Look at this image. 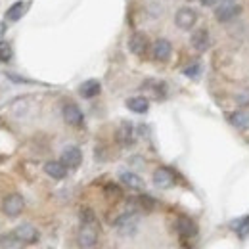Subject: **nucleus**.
<instances>
[{
  "label": "nucleus",
  "instance_id": "obj_19",
  "mask_svg": "<svg viewBox=\"0 0 249 249\" xmlns=\"http://www.w3.org/2000/svg\"><path fill=\"white\" fill-rule=\"evenodd\" d=\"M128 203L134 209H142V211H152L156 207V199L152 196H138V197H132Z\"/></svg>",
  "mask_w": 249,
  "mask_h": 249
},
{
  "label": "nucleus",
  "instance_id": "obj_30",
  "mask_svg": "<svg viewBox=\"0 0 249 249\" xmlns=\"http://www.w3.org/2000/svg\"><path fill=\"white\" fill-rule=\"evenodd\" d=\"M199 2H201L203 6H215L218 0H199Z\"/></svg>",
  "mask_w": 249,
  "mask_h": 249
},
{
  "label": "nucleus",
  "instance_id": "obj_23",
  "mask_svg": "<svg viewBox=\"0 0 249 249\" xmlns=\"http://www.w3.org/2000/svg\"><path fill=\"white\" fill-rule=\"evenodd\" d=\"M0 249H23V242L16 234H8L0 238Z\"/></svg>",
  "mask_w": 249,
  "mask_h": 249
},
{
  "label": "nucleus",
  "instance_id": "obj_25",
  "mask_svg": "<svg viewBox=\"0 0 249 249\" xmlns=\"http://www.w3.org/2000/svg\"><path fill=\"white\" fill-rule=\"evenodd\" d=\"M232 226H234V230H236V232H238V234L244 238V236L249 232V217L242 218V220H238V222H234Z\"/></svg>",
  "mask_w": 249,
  "mask_h": 249
},
{
  "label": "nucleus",
  "instance_id": "obj_2",
  "mask_svg": "<svg viewBox=\"0 0 249 249\" xmlns=\"http://www.w3.org/2000/svg\"><path fill=\"white\" fill-rule=\"evenodd\" d=\"M115 226L119 228V232L124 234V236L134 234V232H136V228H138V215H136V211L123 213L121 217L115 220Z\"/></svg>",
  "mask_w": 249,
  "mask_h": 249
},
{
  "label": "nucleus",
  "instance_id": "obj_13",
  "mask_svg": "<svg viewBox=\"0 0 249 249\" xmlns=\"http://www.w3.org/2000/svg\"><path fill=\"white\" fill-rule=\"evenodd\" d=\"M117 142L121 146H132L134 144V126L128 123V121H123L119 130H117Z\"/></svg>",
  "mask_w": 249,
  "mask_h": 249
},
{
  "label": "nucleus",
  "instance_id": "obj_15",
  "mask_svg": "<svg viewBox=\"0 0 249 249\" xmlns=\"http://www.w3.org/2000/svg\"><path fill=\"white\" fill-rule=\"evenodd\" d=\"M209 42H211V38H209V33L205 31V29L194 31V35H192V46H194L196 50L205 52V50L209 48Z\"/></svg>",
  "mask_w": 249,
  "mask_h": 249
},
{
  "label": "nucleus",
  "instance_id": "obj_10",
  "mask_svg": "<svg viewBox=\"0 0 249 249\" xmlns=\"http://www.w3.org/2000/svg\"><path fill=\"white\" fill-rule=\"evenodd\" d=\"M83 161V154L77 146H67L62 154V163L67 169H77Z\"/></svg>",
  "mask_w": 249,
  "mask_h": 249
},
{
  "label": "nucleus",
  "instance_id": "obj_5",
  "mask_svg": "<svg viewBox=\"0 0 249 249\" xmlns=\"http://www.w3.org/2000/svg\"><path fill=\"white\" fill-rule=\"evenodd\" d=\"M62 115H63V121L67 124H71V126H81L83 121H85L83 111L75 104H65L62 109Z\"/></svg>",
  "mask_w": 249,
  "mask_h": 249
},
{
  "label": "nucleus",
  "instance_id": "obj_29",
  "mask_svg": "<svg viewBox=\"0 0 249 249\" xmlns=\"http://www.w3.org/2000/svg\"><path fill=\"white\" fill-rule=\"evenodd\" d=\"M184 75H188V77H197V75H199V65L196 63V65L186 67V69H184Z\"/></svg>",
  "mask_w": 249,
  "mask_h": 249
},
{
  "label": "nucleus",
  "instance_id": "obj_26",
  "mask_svg": "<svg viewBox=\"0 0 249 249\" xmlns=\"http://www.w3.org/2000/svg\"><path fill=\"white\" fill-rule=\"evenodd\" d=\"M12 46L8 42H0V62H10L12 60Z\"/></svg>",
  "mask_w": 249,
  "mask_h": 249
},
{
  "label": "nucleus",
  "instance_id": "obj_7",
  "mask_svg": "<svg viewBox=\"0 0 249 249\" xmlns=\"http://www.w3.org/2000/svg\"><path fill=\"white\" fill-rule=\"evenodd\" d=\"M148 36L144 33H134L130 38H128V50L134 54V56H144L148 52Z\"/></svg>",
  "mask_w": 249,
  "mask_h": 249
},
{
  "label": "nucleus",
  "instance_id": "obj_12",
  "mask_svg": "<svg viewBox=\"0 0 249 249\" xmlns=\"http://www.w3.org/2000/svg\"><path fill=\"white\" fill-rule=\"evenodd\" d=\"M14 234H16L23 244H36V242H38V232H36V228L31 226V224H21V226H18Z\"/></svg>",
  "mask_w": 249,
  "mask_h": 249
},
{
  "label": "nucleus",
  "instance_id": "obj_28",
  "mask_svg": "<svg viewBox=\"0 0 249 249\" xmlns=\"http://www.w3.org/2000/svg\"><path fill=\"white\" fill-rule=\"evenodd\" d=\"M236 102L238 106H249V90H240L236 94Z\"/></svg>",
  "mask_w": 249,
  "mask_h": 249
},
{
  "label": "nucleus",
  "instance_id": "obj_4",
  "mask_svg": "<svg viewBox=\"0 0 249 249\" xmlns=\"http://www.w3.org/2000/svg\"><path fill=\"white\" fill-rule=\"evenodd\" d=\"M2 207H4V213H6L8 217H18V215L23 211L25 201H23V197H21L19 194H10V196H6Z\"/></svg>",
  "mask_w": 249,
  "mask_h": 249
},
{
  "label": "nucleus",
  "instance_id": "obj_9",
  "mask_svg": "<svg viewBox=\"0 0 249 249\" xmlns=\"http://www.w3.org/2000/svg\"><path fill=\"white\" fill-rule=\"evenodd\" d=\"M154 182H156L157 188H171V186H175L177 177H175V173H173L171 169L159 167L156 173H154Z\"/></svg>",
  "mask_w": 249,
  "mask_h": 249
},
{
  "label": "nucleus",
  "instance_id": "obj_31",
  "mask_svg": "<svg viewBox=\"0 0 249 249\" xmlns=\"http://www.w3.org/2000/svg\"><path fill=\"white\" fill-rule=\"evenodd\" d=\"M4 35H6V23H0V42H2Z\"/></svg>",
  "mask_w": 249,
  "mask_h": 249
},
{
  "label": "nucleus",
  "instance_id": "obj_20",
  "mask_svg": "<svg viewBox=\"0 0 249 249\" xmlns=\"http://www.w3.org/2000/svg\"><path fill=\"white\" fill-rule=\"evenodd\" d=\"M142 89H144V90H150L156 100L165 98V94H167V87H165V83H161V81H146Z\"/></svg>",
  "mask_w": 249,
  "mask_h": 249
},
{
  "label": "nucleus",
  "instance_id": "obj_22",
  "mask_svg": "<svg viewBox=\"0 0 249 249\" xmlns=\"http://www.w3.org/2000/svg\"><path fill=\"white\" fill-rule=\"evenodd\" d=\"M230 123L234 124L236 128H240V130H246V128H249V113L248 111H234V113H230Z\"/></svg>",
  "mask_w": 249,
  "mask_h": 249
},
{
  "label": "nucleus",
  "instance_id": "obj_8",
  "mask_svg": "<svg viewBox=\"0 0 249 249\" xmlns=\"http://www.w3.org/2000/svg\"><path fill=\"white\" fill-rule=\"evenodd\" d=\"M152 54H154V58L157 62H167L171 58V54H173V46H171V42L167 38H157L154 42V46H152Z\"/></svg>",
  "mask_w": 249,
  "mask_h": 249
},
{
  "label": "nucleus",
  "instance_id": "obj_1",
  "mask_svg": "<svg viewBox=\"0 0 249 249\" xmlns=\"http://www.w3.org/2000/svg\"><path fill=\"white\" fill-rule=\"evenodd\" d=\"M77 240H79L81 248H94L96 242H98V224H85V222H81V230H79Z\"/></svg>",
  "mask_w": 249,
  "mask_h": 249
},
{
  "label": "nucleus",
  "instance_id": "obj_27",
  "mask_svg": "<svg viewBox=\"0 0 249 249\" xmlns=\"http://www.w3.org/2000/svg\"><path fill=\"white\" fill-rule=\"evenodd\" d=\"M81 222H85V224H98V218H96L92 209H83L81 211Z\"/></svg>",
  "mask_w": 249,
  "mask_h": 249
},
{
  "label": "nucleus",
  "instance_id": "obj_24",
  "mask_svg": "<svg viewBox=\"0 0 249 249\" xmlns=\"http://www.w3.org/2000/svg\"><path fill=\"white\" fill-rule=\"evenodd\" d=\"M104 192H106V196H107L109 199H119V197H123V190L117 186V184H113V182L106 184Z\"/></svg>",
  "mask_w": 249,
  "mask_h": 249
},
{
  "label": "nucleus",
  "instance_id": "obj_32",
  "mask_svg": "<svg viewBox=\"0 0 249 249\" xmlns=\"http://www.w3.org/2000/svg\"><path fill=\"white\" fill-rule=\"evenodd\" d=\"M224 2H234V0H224Z\"/></svg>",
  "mask_w": 249,
  "mask_h": 249
},
{
  "label": "nucleus",
  "instance_id": "obj_11",
  "mask_svg": "<svg viewBox=\"0 0 249 249\" xmlns=\"http://www.w3.org/2000/svg\"><path fill=\"white\" fill-rule=\"evenodd\" d=\"M175 228H177L178 236H182V238H192V236H196V234H197V226H196V222L188 217L177 218Z\"/></svg>",
  "mask_w": 249,
  "mask_h": 249
},
{
  "label": "nucleus",
  "instance_id": "obj_3",
  "mask_svg": "<svg viewBox=\"0 0 249 249\" xmlns=\"http://www.w3.org/2000/svg\"><path fill=\"white\" fill-rule=\"evenodd\" d=\"M242 12V6L236 4V2H222L220 6L217 8L215 16L220 23H226V21H232L234 18H238Z\"/></svg>",
  "mask_w": 249,
  "mask_h": 249
},
{
  "label": "nucleus",
  "instance_id": "obj_21",
  "mask_svg": "<svg viewBox=\"0 0 249 249\" xmlns=\"http://www.w3.org/2000/svg\"><path fill=\"white\" fill-rule=\"evenodd\" d=\"M121 182L126 188H130V190H142L144 188V180L134 173H123L121 175Z\"/></svg>",
  "mask_w": 249,
  "mask_h": 249
},
{
  "label": "nucleus",
  "instance_id": "obj_14",
  "mask_svg": "<svg viewBox=\"0 0 249 249\" xmlns=\"http://www.w3.org/2000/svg\"><path fill=\"white\" fill-rule=\"evenodd\" d=\"M44 173H46L48 177L56 178V180H62V178L67 177V167L63 165L62 161H48V163L44 165Z\"/></svg>",
  "mask_w": 249,
  "mask_h": 249
},
{
  "label": "nucleus",
  "instance_id": "obj_6",
  "mask_svg": "<svg viewBox=\"0 0 249 249\" xmlns=\"http://www.w3.org/2000/svg\"><path fill=\"white\" fill-rule=\"evenodd\" d=\"M196 19H197V14H196L192 8H180V10L175 14V23H177V27H180V29H184V31L194 27Z\"/></svg>",
  "mask_w": 249,
  "mask_h": 249
},
{
  "label": "nucleus",
  "instance_id": "obj_18",
  "mask_svg": "<svg viewBox=\"0 0 249 249\" xmlns=\"http://www.w3.org/2000/svg\"><path fill=\"white\" fill-rule=\"evenodd\" d=\"M102 90V87H100V83L96 81V79H89V81H85L81 87H79V94L83 96V98H94V96H98Z\"/></svg>",
  "mask_w": 249,
  "mask_h": 249
},
{
  "label": "nucleus",
  "instance_id": "obj_17",
  "mask_svg": "<svg viewBox=\"0 0 249 249\" xmlns=\"http://www.w3.org/2000/svg\"><path fill=\"white\" fill-rule=\"evenodd\" d=\"M126 107L130 111H134V113H146L148 107H150V102L144 96H136V98H128L126 100Z\"/></svg>",
  "mask_w": 249,
  "mask_h": 249
},
{
  "label": "nucleus",
  "instance_id": "obj_16",
  "mask_svg": "<svg viewBox=\"0 0 249 249\" xmlns=\"http://www.w3.org/2000/svg\"><path fill=\"white\" fill-rule=\"evenodd\" d=\"M27 6H29V4L23 2V0L12 4V6L6 10V19H8V21H18V19H21V16L27 12Z\"/></svg>",
  "mask_w": 249,
  "mask_h": 249
}]
</instances>
